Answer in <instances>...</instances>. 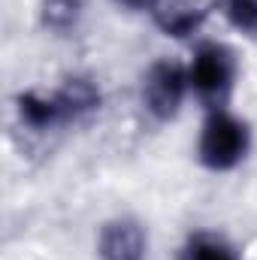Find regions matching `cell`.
Masks as SVG:
<instances>
[{"instance_id":"1","label":"cell","mask_w":257,"mask_h":260,"mask_svg":"<svg viewBox=\"0 0 257 260\" xmlns=\"http://www.w3.org/2000/svg\"><path fill=\"white\" fill-rule=\"evenodd\" d=\"M248 148H251L248 124L239 115H233L230 109L212 106V112L206 115V121L200 127V139H197L200 164L212 173H227L245 160Z\"/></svg>"},{"instance_id":"2","label":"cell","mask_w":257,"mask_h":260,"mask_svg":"<svg viewBox=\"0 0 257 260\" xmlns=\"http://www.w3.org/2000/svg\"><path fill=\"white\" fill-rule=\"evenodd\" d=\"M236 73H239L236 55L224 43H200L188 64L191 91L212 106H221L227 100V94L233 91Z\"/></svg>"},{"instance_id":"3","label":"cell","mask_w":257,"mask_h":260,"mask_svg":"<svg viewBox=\"0 0 257 260\" xmlns=\"http://www.w3.org/2000/svg\"><path fill=\"white\" fill-rule=\"evenodd\" d=\"M191 91V79H188V64H179V61H154L145 73V82H142V103L145 109L157 118V121H167V118H176L185 97Z\"/></svg>"},{"instance_id":"4","label":"cell","mask_w":257,"mask_h":260,"mask_svg":"<svg viewBox=\"0 0 257 260\" xmlns=\"http://www.w3.org/2000/svg\"><path fill=\"white\" fill-rule=\"evenodd\" d=\"M100 260H145V233L136 221H112L100 233Z\"/></svg>"},{"instance_id":"5","label":"cell","mask_w":257,"mask_h":260,"mask_svg":"<svg viewBox=\"0 0 257 260\" xmlns=\"http://www.w3.org/2000/svg\"><path fill=\"white\" fill-rule=\"evenodd\" d=\"M18 112H21V121H24L27 127H34V130H49V127H55L58 121L70 118V112H67L61 94H55V97L24 94V97L18 100Z\"/></svg>"},{"instance_id":"6","label":"cell","mask_w":257,"mask_h":260,"mask_svg":"<svg viewBox=\"0 0 257 260\" xmlns=\"http://www.w3.org/2000/svg\"><path fill=\"white\" fill-rule=\"evenodd\" d=\"M203 15L206 12L197 3H173V6L157 12V24H160V30L167 37H188L200 27Z\"/></svg>"},{"instance_id":"7","label":"cell","mask_w":257,"mask_h":260,"mask_svg":"<svg viewBox=\"0 0 257 260\" xmlns=\"http://www.w3.org/2000/svg\"><path fill=\"white\" fill-rule=\"evenodd\" d=\"M182 260H239L233 245H227L221 236L212 233H197L182 248Z\"/></svg>"},{"instance_id":"8","label":"cell","mask_w":257,"mask_h":260,"mask_svg":"<svg viewBox=\"0 0 257 260\" xmlns=\"http://www.w3.org/2000/svg\"><path fill=\"white\" fill-rule=\"evenodd\" d=\"M221 12L245 37H257V0H221Z\"/></svg>"},{"instance_id":"9","label":"cell","mask_w":257,"mask_h":260,"mask_svg":"<svg viewBox=\"0 0 257 260\" xmlns=\"http://www.w3.org/2000/svg\"><path fill=\"white\" fill-rule=\"evenodd\" d=\"M79 15V3L76 0H46V24L52 27H67L73 24Z\"/></svg>"},{"instance_id":"10","label":"cell","mask_w":257,"mask_h":260,"mask_svg":"<svg viewBox=\"0 0 257 260\" xmlns=\"http://www.w3.org/2000/svg\"><path fill=\"white\" fill-rule=\"evenodd\" d=\"M115 3H121V6H127V9H151L157 0H115Z\"/></svg>"}]
</instances>
